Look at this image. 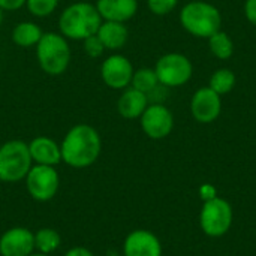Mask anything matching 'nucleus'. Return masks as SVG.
Listing matches in <instances>:
<instances>
[{
	"label": "nucleus",
	"instance_id": "obj_8",
	"mask_svg": "<svg viewBox=\"0 0 256 256\" xmlns=\"http://www.w3.org/2000/svg\"><path fill=\"white\" fill-rule=\"evenodd\" d=\"M26 186L28 195L34 201L46 202L56 196L60 186V178L54 166L34 165L26 176Z\"/></svg>",
	"mask_w": 256,
	"mask_h": 256
},
{
	"label": "nucleus",
	"instance_id": "obj_13",
	"mask_svg": "<svg viewBox=\"0 0 256 256\" xmlns=\"http://www.w3.org/2000/svg\"><path fill=\"white\" fill-rule=\"evenodd\" d=\"M123 254L124 256H162V244L153 232L136 230L126 237Z\"/></svg>",
	"mask_w": 256,
	"mask_h": 256
},
{
	"label": "nucleus",
	"instance_id": "obj_21",
	"mask_svg": "<svg viewBox=\"0 0 256 256\" xmlns=\"http://www.w3.org/2000/svg\"><path fill=\"white\" fill-rule=\"evenodd\" d=\"M208 87L212 90H214L218 94L224 96L226 93H230L234 87H236V75L231 69L228 68H220L218 69L212 78H210V84Z\"/></svg>",
	"mask_w": 256,
	"mask_h": 256
},
{
	"label": "nucleus",
	"instance_id": "obj_22",
	"mask_svg": "<svg viewBox=\"0 0 256 256\" xmlns=\"http://www.w3.org/2000/svg\"><path fill=\"white\" fill-rule=\"evenodd\" d=\"M132 87L148 94L150 92H153L158 86H159V80H158V75L154 72V69H150V68H142L136 72H134V76H132Z\"/></svg>",
	"mask_w": 256,
	"mask_h": 256
},
{
	"label": "nucleus",
	"instance_id": "obj_26",
	"mask_svg": "<svg viewBox=\"0 0 256 256\" xmlns=\"http://www.w3.org/2000/svg\"><path fill=\"white\" fill-rule=\"evenodd\" d=\"M244 15L250 24L256 27V0H246L244 3Z\"/></svg>",
	"mask_w": 256,
	"mask_h": 256
},
{
	"label": "nucleus",
	"instance_id": "obj_12",
	"mask_svg": "<svg viewBox=\"0 0 256 256\" xmlns=\"http://www.w3.org/2000/svg\"><path fill=\"white\" fill-rule=\"evenodd\" d=\"M102 80L111 88H126L132 82L134 68L124 56H111L102 63Z\"/></svg>",
	"mask_w": 256,
	"mask_h": 256
},
{
	"label": "nucleus",
	"instance_id": "obj_10",
	"mask_svg": "<svg viewBox=\"0 0 256 256\" xmlns=\"http://www.w3.org/2000/svg\"><path fill=\"white\" fill-rule=\"evenodd\" d=\"M190 112L198 123H213L222 112V96L210 87L196 90L190 100Z\"/></svg>",
	"mask_w": 256,
	"mask_h": 256
},
{
	"label": "nucleus",
	"instance_id": "obj_23",
	"mask_svg": "<svg viewBox=\"0 0 256 256\" xmlns=\"http://www.w3.org/2000/svg\"><path fill=\"white\" fill-rule=\"evenodd\" d=\"M28 10L36 16H46L54 12L58 0H27Z\"/></svg>",
	"mask_w": 256,
	"mask_h": 256
},
{
	"label": "nucleus",
	"instance_id": "obj_1",
	"mask_svg": "<svg viewBox=\"0 0 256 256\" xmlns=\"http://www.w3.org/2000/svg\"><path fill=\"white\" fill-rule=\"evenodd\" d=\"M100 147V136L94 128L76 124L66 134L60 146L62 160L72 168H87L99 158Z\"/></svg>",
	"mask_w": 256,
	"mask_h": 256
},
{
	"label": "nucleus",
	"instance_id": "obj_5",
	"mask_svg": "<svg viewBox=\"0 0 256 256\" xmlns=\"http://www.w3.org/2000/svg\"><path fill=\"white\" fill-rule=\"evenodd\" d=\"M38 60L48 75H60L66 70L70 60V48L66 39L57 33H45L38 42Z\"/></svg>",
	"mask_w": 256,
	"mask_h": 256
},
{
	"label": "nucleus",
	"instance_id": "obj_27",
	"mask_svg": "<svg viewBox=\"0 0 256 256\" xmlns=\"http://www.w3.org/2000/svg\"><path fill=\"white\" fill-rule=\"evenodd\" d=\"M27 0H0V9H6V10H14L21 8Z\"/></svg>",
	"mask_w": 256,
	"mask_h": 256
},
{
	"label": "nucleus",
	"instance_id": "obj_7",
	"mask_svg": "<svg viewBox=\"0 0 256 256\" xmlns=\"http://www.w3.org/2000/svg\"><path fill=\"white\" fill-rule=\"evenodd\" d=\"M159 84L164 87H182L194 74L190 60L180 52H170L162 56L154 68Z\"/></svg>",
	"mask_w": 256,
	"mask_h": 256
},
{
	"label": "nucleus",
	"instance_id": "obj_3",
	"mask_svg": "<svg viewBox=\"0 0 256 256\" xmlns=\"http://www.w3.org/2000/svg\"><path fill=\"white\" fill-rule=\"evenodd\" d=\"M180 22L183 28L196 38L208 39L222 27L220 10L207 2H190L183 6L180 12Z\"/></svg>",
	"mask_w": 256,
	"mask_h": 256
},
{
	"label": "nucleus",
	"instance_id": "obj_15",
	"mask_svg": "<svg viewBox=\"0 0 256 256\" xmlns=\"http://www.w3.org/2000/svg\"><path fill=\"white\" fill-rule=\"evenodd\" d=\"M28 152L32 160L36 165H48L54 166L62 160V150L58 144L46 136H38L28 144Z\"/></svg>",
	"mask_w": 256,
	"mask_h": 256
},
{
	"label": "nucleus",
	"instance_id": "obj_19",
	"mask_svg": "<svg viewBox=\"0 0 256 256\" xmlns=\"http://www.w3.org/2000/svg\"><path fill=\"white\" fill-rule=\"evenodd\" d=\"M208 46L214 57L220 60H228L234 54V42L226 32H216L208 38Z\"/></svg>",
	"mask_w": 256,
	"mask_h": 256
},
{
	"label": "nucleus",
	"instance_id": "obj_24",
	"mask_svg": "<svg viewBox=\"0 0 256 256\" xmlns=\"http://www.w3.org/2000/svg\"><path fill=\"white\" fill-rule=\"evenodd\" d=\"M147 3L154 15H166L177 6L178 0H147Z\"/></svg>",
	"mask_w": 256,
	"mask_h": 256
},
{
	"label": "nucleus",
	"instance_id": "obj_6",
	"mask_svg": "<svg viewBox=\"0 0 256 256\" xmlns=\"http://www.w3.org/2000/svg\"><path fill=\"white\" fill-rule=\"evenodd\" d=\"M232 207L224 198H212L204 202L200 213V225L208 237L225 236L232 225Z\"/></svg>",
	"mask_w": 256,
	"mask_h": 256
},
{
	"label": "nucleus",
	"instance_id": "obj_18",
	"mask_svg": "<svg viewBox=\"0 0 256 256\" xmlns=\"http://www.w3.org/2000/svg\"><path fill=\"white\" fill-rule=\"evenodd\" d=\"M42 34H44L42 30L36 24L20 22L12 32V39L20 46H32V45H38Z\"/></svg>",
	"mask_w": 256,
	"mask_h": 256
},
{
	"label": "nucleus",
	"instance_id": "obj_20",
	"mask_svg": "<svg viewBox=\"0 0 256 256\" xmlns=\"http://www.w3.org/2000/svg\"><path fill=\"white\" fill-rule=\"evenodd\" d=\"M60 243V234L52 228H42L34 234V249H38L39 254L50 255L58 249Z\"/></svg>",
	"mask_w": 256,
	"mask_h": 256
},
{
	"label": "nucleus",
	"instance_id": "obj_2",
	"mask_svg": "<svg viewBox=\"0 0 256 256\" xmlns=\"http://www.w3.org/2000/svg\"><path fill=\"white\" fill-rule=\"evenodd\" d=\"M102 24V16L96 6L90 3H74L68 6L58 20V27L63 36L75 40H84L98 33Z\"/></svg>",
	"mask_w": 256,
	"mask_h": 256
},
{
	"label": "nucleus",
	"instance_id": "obj_30",
	"mask_svg": "<svg viewBox=\"0 0 256 256\" xmlns=\"http://www.w3.org/2000/svg\"><path fill=\"white\" fill-rule=\"evenodd\" d=\"M30 256H48V255H45V254H32Z\"/></svg>",
	"mask_w": 256,
	"mask_h": 256
},
{
	"label": "nucleus",
	"instance_id": "obj_4",
	"mask_svg": "<svg viewBox=\"0 0 256 256\" xmlns=\"http://www.w3.org/2000/svg\"><path fill=\"white\" fill-rule=\"evenodd\" d=\"M32 156L28 144L12 140L0 147V180L6 183H15L28 174L32 168Z\"/></svg>",
	"mask_w": 256,
	"mask_h": 256
},
{
	"label": "nucleus",
	"instance_id": "obj_11",
	"mask_svg": "<svg viewBox=\"0 0 256 256\" xmlns=\"http://www.w3.org/2000/svg\"><path fill=\"white\" fill-rule=\"evenodd\" d=\"M34 250V234L27 228H10L0 237L2 256H30Z\"/></svg>",
	"mask_w": 256,
	"mask_h": 256
},
{
	"label": "nucleus",
	"instance_id": "obj_14",
	"mask_svg": "<svg viewBox=\"0 0 256 256\" xmlns=\"http://www.w3.org/2000/svg\"><path fill=\"white\" fill-rule=\"evenodd\" d=\"M98 12L105 21L124 22L138 10V0H98Z\"/></svg>",
	"mask_w": 256,
	"mask_h": 256
},
{
	"label": "nucleus",
	"instance_id": "obj_16",
	"mask_svg": "<svg viewBox=\"0 0 256 256\" xmlns=\"http://www.w3.org/2000/svg\"><path fill=\"white\" fill-rule=\"evenodd\" d=\"M148 106V98L146 93L130 87L128 88L117 102V110L124 118H138L142 116L146 108Z\"/></svg>",
	"mask_w": 256,
	"mask_h": 256
},
{
	"label": "nucleus",
	"instance_id": "obj_17",
	"mask_svg": "<svg viewBox=\"0 0 256 256\" xmlns=\"http://www.w3.org/2000/svg\"><path fill=\"white\" fill-rule=\"evenodd\" d=\"M96 34L100 39V42L104 44V46L108 50L122 48L126 44L128 36H129L126 26L123 22H117V21L102 22Z\"/></svg>",
	"mask_w": 256,
	"mask_h": 256
},
{
	"label": "nucleus",
	"instance_id": "obj_29",
	"mask_svg": "<svg viewBox=\"0 0 256 256\" xmlns=\"http://www.w3.org/2000/svg\"><path fill=\"white\" fill-rule=\"evenodd\" d=\"M201 196H202L206 201H208V200H212V198H214V196H216V192H214V189H213L212 186L204 184V186H202V189H201Z\"/></svg>",
	"mask_w": 256,
	"mask_h": 256
},
{
	"label": "nucleus",
	"instance_id": "obj_9",
	"mask_svg": "<svg viewBox=\"0 0 256 256\" xmlns=\"http://www.w3.org/2000/svg\"><path fill=\"white\" fill-rule=\"evenodd\" d=\"M140 118L144 134L152 140H162L172 132L174 128L172 112L162 104L148 105Z\"/></svg>",
	"mask_w": 256,
	"mask_h": 256
},
{
	"label": "nucleus",
	"instance_id": "obj_31",
	"mask_svg": "<svg viewBox=\"0 0 256 256\" xmlns=\"http://www.w3.org/2000/svg\"><path fill=\"white\" fill-rule=\"evenodd\" d=\"M2 21H3V12H2V9H0V26H2Z\"/></svg>",
	"mask_w": 256,
	"mask_h": 256
},
{
	"label": "nucleus",
	"instance_id": "obj_25",
	"mask_svg": "<svg viewBox=\"0 0 256 256\" xmlns=\"http://www.w3.org/2000/svg\"><path fill=\"white\" fill-rule=\"evenodd\" d=\"M84 50L90 57H99L104 52L105 46L100 42V39L98 38V34H93V36H88L84 39Z\"/></svg>",
	"mask_w": 256,
	"mask_h": 256
},
{
	"label": "nucleus",
	"instance_id": "obj_28",
	"mask_svg": "<svg viewBox=\"0 0 256 256\" xmlns=\"http://www.w3.org/2000/svg\"><path fill=\"white\" fill-rule=\"evenodd\" d=\"M64 256H94L88 249L86 248H81V246H76V248H72L66 252Z\"/></svg>",
	"mask_w": 256,
	"mask_h": 256
}]
</instances>
